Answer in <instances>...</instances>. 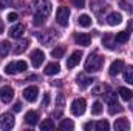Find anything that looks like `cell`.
Segmentation results:
<instances>
[{
  "label": "cell",
  "mask_w": 133,
  "mask_h": 131,
  "mask_svg": "<svg viewBox=\"0 0 133 131\" xmlns=\"http://www.w3.org/2000/svg\"><path fill=\"white\" fill-rule=\"evenodd\" d=\"M51 14V3L48 0H40L34 3V25L39 26Z\"/></svg>",
  "instance_id": "6da1fadb"
},
{
  "label": "cell",
  "mask_w": 133,
  "mask_h": 131,
  "mask_svg": "<svg viewBox=\"0 0 133 131\" xmlns=\"http://www.w3.org/2000/svg\"><path fill=\"white\" fill-rule=\"evenodd\" d=\"M102 63H104V59L101 56H98L96 53H93L85 60V71L87 72H96L102 68Z\"/></svg>",
  "instance_id": "7a4b0ae2"
},
{
  "label": "cell",
  "mask_w": 133,
  "mask_h": 131,
  "mask_svg": "<svg viewBox=\"0 0 133 131\" xmlns=\"http://www.w3.org/2000/svg\"><path fill=\"white\" fill-rule=\"evenodd\" d=\"M68 19H70V9L66 6H59L56 11V22L61 26H66L68 25Z\"/></svg>",
  "instance_id": "3957f363"
},
{
  "label": "cell",
  "mask_w": 133,
  "mask_h": 131,
  "mask_svg": "<svg viewBox=\"0 0 133 131\" xmlns=\"http://www.w3.org/2000/svg\"><path fill=\"white\" fill-rule=\"evenodd\" d=\"M85 108H87V102H85V99H82V97L74 99L73 103H71V113L74 116H82L85 113Z\"/></svg>",
  "instance_id": "277c9868"
},
{
  "label": "cell",
  "mask_w": 133,
  "mask_h": 131,
  "mask_svg": "<svg viewBox=\"0 0 133 131\" xmlns=\"http://www.w3.org/2000/svg\"><path fill=\"white\" fill-rule=\"evenodd\" d=\"M14 116L11 113H5L0 116V128L2 130H11L14 127Z\"/></svg>",
  "instance_id": "5b68a950"
},
{
  "label": "cell",
  "mask_w": 133,
  "mask_h": 131,
  "mask_svg": "<svg viewBox=\"0 0 133 131\" xmlns=\"http://www.w3.org/2000/svg\"><path fill=\"white\" fill-rule=\"evenodd\" d=\"M14 99V90L11 86H2L0 88V100L5 103H9Z\"/></svg>",
  "instance_id": "8992f818"
},
{
  "label": "cell",
  "mask_w": 133,
  "mask_h": 131,
  "mask_svg": "<svg viewBox=\"0 0 133 131\" xmlns=\"http://www.w3.org/2000/svg\"><path fill=\"white\" fill-rule=\"evenodd\" d=\"M43 60H45V54L40 49H34L33 53H31V63H33L34 68H39L43 63Z\"/></svg>",
  "instance_id": "52a82bcc"
},
{
  "label": "cell",
  "mask_w": 133,
  "mask_h": 131,
  "mask_svg": "<svg viewBox=\"0 0 133 131\" xmlns=\"http://www.w3.org/2000/svg\"><path fill=\"white\" fill-rule=\"evenodd\" d=\"M37 96H39V88L37 86H28V88L23 90V97L28 102H36Z\"/></svg>",
  "instance_id": "ba28073f"
},
{
  "label": "cell",
  "mask_w": 133,
  "mask_h": 131,
  "mask_svg": "<svg viewBox=\"0 0 133 131\" xmlns=\"http://www.w3.org/2000/svg\"><path fill=\"white\" fill-rule=\"evenodd\" d=\"M74 42L77 45H82V46H90L91 43V35L85 33H79V34H74Z\"/></svg>",
  "instance_id": "9c48e42d"
},
{
  "label": "cell",
  "mask_w": 133,
  "mask_h": 131,
  "mask_svg": "<svg viewBox=\"0 0 133 131\" xmlns=\"http://www.w3.org/2000/svg\"><path fill=\"white\" fill-rule=\"evenodd\" d=\"M93 82H95V80H93L91 77H87L85 74H79V76L76 77V83H77V86H79L81 90H85V88L90 86Z\"/></svg>",
  "instance_id": "30bf717a"
},
{
  "label": "cell",
  "mask_w": 133,
  "mask_h": 131,
  "mask_svg": "<svg viewBox=\"0 0 133 131\" xmlns=\"http://www.w3.org/2000/svg\"><path fill=\"white\" fill-rule=\"evenodd\" d=\"M81 59H82V51H74V53L66 59V66H68V68H74L76 65H79Z\"/></svg>",
  "instance_id": "8fae6325"
},
{
  "label": "cell",
  "mask_w": 133,
  "mask_h": 131,
  "mask_svg": "<svg viewBox=\"0 0 133 131\" xmlns=\"http://www.w3.org/2000/svg\"><path fill=\"white\" fill-rule=\"evenodd\" d=\"M25 33V26L22 25V23H17V25H14V26H11L9 28V37H12V39H19V37H22Z\"/></svg>",
  "instance_id": "7c38bea8"
},
{
  "label": "cell",
  "mask_w": 133,
  "mask_h": 131,
  "mask_svg": "<svg viewBox=\"0 0 133 131\" xmlns=\"http://www.w3.org/2000/svg\"><path fill=\"white\" fill-rule=\"evenodd\" d=\"M56 33V31H54ZM53 33V31H46V33L43 34H39V40L43 43V45H51L53 43V40H56V34Z\"/></svg>",
  "instance_id": "4fadbf2b"
},
{
  "label": "cell",
  "mask_w": 133,
  "mask_h": 131,
  "mask_svg": "<svg viewBox=\"0 0 133 131\" xmlns=\"http://www.w3.org/2000/svg\"><path fill=\"white\" fill-rule=\"evenodd\" d=\"M122 106L118 103V100H116V97H113L111 100H108V113L110 114H116V113H122Z\"/></svg>",
  "instance_id": "5bb4252c"
},
{
  "label": "cell",
  "mask_w": 133,
  "mask_h": 131,
  "mask_svg": "<svg viewBox=\"0 0 133 131\" xmlns=\"http://www.w3.org/2000/svg\"><path fill=\"white\" fill-rule=\"evenodd\" d=\"M124 69V62L122 60H115L111 65H110V76H118L121 71Z\"/></svg>",
  "instance_id": "9a60e30c"
},
{
  "label": "cell",
  "mask_w": 133,
  "mask_h": 131,
  "mask_svg": "<svg viewBox=\"0 0 133 131\" xmlns=\"http://www.w3.org/2000/svg\"><path fill=\"white\" fill-rule=\"evenodd\" d=\"M122 22V16L119 14V12H111V14H108V17H107V23L110 25V26H116V25H119Z\"/></svg>",
  "instance_id": "2e32d148"
},
{
  "label": "cell",
  "mask_w": 133,
  "mask_h": 131,
  "mask_svg": "<svg viewBox=\"0 0 133 131\" xmlns=\"http://www.w3.org/2000/svg\"><path fill=\"white\" fill-rule=\"evenodd\" d=\"M113 127H115L116 131H127V130H130V122L127 119H116Z\"/></svg>",
  "instance_id": "e0dca14e"
},
{
  "label": "cell",
  "mask_w": 133,
  "mask_h": 131,
  "mask_svg": "<svg viewBox=\"0 0 133 131\" xmlns=\"http://www.w3.org/2000/svg\"><path fill=\"white\" fill-rule=\"evenodd\" d=\"M28 45H30V40H28V39H22V40H19L17 45L14 46V54H22V53L28 48Z\"/></svg>",
  "instance_id": "ac0fdd59"
},
{
  "label": "cell",
  "mask_w": 133,
  "mask_h": 131,
  "mask_svg": "<svg viewBox=\"0 0 133 131\" xmlns=\"http://www.w3.org/2000/svg\"><path fill=\"white\" fill-rule=\"evenodd\" d=\"M37 120H39V114H37L36 111H28V113L25 114V122H26L30 127H34V125L37 123Z\"/></svg>",
  "instance_id": "d6986e66"
},
{
  "label": "cell",
  "mask_w": 133,
  "mask_h": 131,
  "mask_svg": "<svg viewBox=\"0 0 133 131\" xmlns=\"http://www.w3.org/2000/svg\"><path fill=\"white\" fill-rule=\"evenodd\" d=\"M61 71V66L57 62H51V63H48V65L45 66V74L46 76H53V74H57Z\"/></svg>",
  "instance_id": "ffe728a7"
},
{
  "label": "cell",
  "mask_w": 133,
  "mask_h": 131,
  "mask_svg": "<svg viewBox=\"0 0 133 131\" xmlns=\"http://www.w3.org/2000/svg\"><path fill=\"white\" fill-rule=\"evenodd\" d=\"M130 31L127 30V31H121V33H118L116 35H115V42L116 43H125L129 39H130Z\"/></svg>",
  "instance_id": "44dd1931"
},
{
  "label": "cell",
  "mask_w": 133,
  "mask_h": 131,
  "mask_svg": "<svg viewBox=\"0 0 133 131\" xmlns=\"http://www.w3.org/2000/svg\"><path fill=\"white\" fill-rule=\"evenodd\" d=\"M118 93H119L121 99L125 100V102H129V100L133 97V91L132 90H129V88H125V86H121V88L118 90Z\"/></svg>",
  "instance_id": "7402d4cb"
},
{
  "label": "cell",
  "mask_w": 133,
  "mask_h": 131,
  "mask_svg": "<svg viewBox=\"0 0 133 131\" xmlns=\"http://www.w3.org/2000/svg\"><path fill=\"white\" fill-rule=\"evenodd\" d=\"M77 23H79V26H82V28H88V26L91 25V19H90V16L82 14V16L77 19Z\"/></svg>",
  "instance_id": "603a6c76"
},
{
  "label": "cell",
  "mask_w": 133,
  "mask_h": 131,
  "mask_svg": "<svg viewBox=\"0 0 133 131\" xmlns=\"http://www.w3.org/2000/svg\"><path fill=\"white\" fill-rule=\"evenodd\" d=\"M9 51H11V43L9 42H2L0 43V57H6L8 54H9Z\"/></svg>",
  "instance_id": "cb8c5ba5"
},
{
  "label": "cell",
  "mask_w": 133,
  "mask_h": 131,
  "mask_svg": "<svg viewBox=\"0 0 133 131\" xmlns=\"http://www.w3.org/2000/svg\"><path fill=\"white\" fill-rule=\"evenodd\" d=\"M124 80H125L127 83L133 85V65L127 66V68L124 69Z\"/></svg>",
  "instance_id": "d4e9b609"
},
{
  "label": "cell",
  "mask_w": 133,
  "mask_h": 131,
  "mask_svg": "<svg viewBox=\"0 0 133 131\" xmlns=\"http://www.w3.org/2000/svg\"><path fill=\"white\" fill-rule=\"evenodd\" d=\"M59 128H61V130L71 131L73 128H74V123H73V120H70V119H64V120L59 123Z\"/></svg>",
  "instance_id": "484cf974"
},
{
  "label": "cell",
  "mask_w": 133,
  "mask_h": 131,
  "mask_svg": "<svg viewBox=\"0 0 133 131\" xmlns=\"http://www.w3.org/2000/svg\"><path fill=\"white\" fill-rule=\"evenodd\" d=\"M54 122L51 120V119H45V120H42V123H40V130H54Z\"/></svg>",
  "instance_id": "4316f807"
},
{
  "label": "cell",
  "mask_w": 133,
  "mask_h": 131,
  "mask_svg": "<svg viewBox=\"0 0 133 131\" xmlns=\"http://www.w3.org/2000/svg\"><path fill=\"white\" fill-rule=\"evenodd\" d=\"M96 130L98 131H108L110 130V123L107 120H99V122H96Z\"/></svg>",
  "instance_id": "83f0119b"
},
{
  "label": "cell",
  "mask_w": 133,
  "mask_h": 131,
  "mask_svg": "<svg viewBox=\"0 0 133 131\" xmlns=\"http://www.w3.org/2000/svg\"><path fill=\"white\" fill-rule=\"evenodd\" d=\"M5 72H6V74H9V76H14V74L17 72L16 62H11V63H8V65L5 66Z\"/></svg>",
  "instance_id": "f1b7e54d"
},
{
  "label": "cell",
  "mask_w": 133,
  "mask_h": 131,
  "mask_svg": "<svg viewBox=\"0 0 133 131\" xmlns=\"http://www.w3.org/2000/svg\"><path fill=\"white\" fill-rule=\"evenodd\" d=\"M101 113H102V103L98 100V102H95L93 106H91V114L98 116V114H101Z\"/></svg>",
  "instance_id": "f546056e"
},
{
  "label": "cell",
  "mask_w": 133,
  "mask_h": 131,
  "mask_svg": "<svg viewBox=\"0 0 133 131\" xmlns=\"http://www.w3.org/2000/svg\"><path fill=\"white\" fill-rule=\"evenodd\" d=\"M113 40H115V37H111V35H105L102 42H104V45H105L108 49H113V48H115V46H113V43H111Z\"/></svg>",
  "instance_id": "4dcf8cb0"
},
{
  "label": "cell",
  "mask_w": 133,
  "mask_h": 131,
  "mask_svg": "<svg viewBox=\"0 0 133 131\" xmlns=\"http://www.w3.org/2000/svg\"><path fill=\"white\" fill-rule=\"evenodd\" d=\"M16 68H17V72H23V71H26V62H23V60H17L16 62Z\"/></svg>",
  "instance_id": "1f68e13d"
},
{
  "label": "cell",
  "mask_w": 133,
  "mask_h": 131,
  "mask_svg": "<svg viewBox=\"0 0 133 131\" xmlns=\"http://www.w3.org/2000/svg\"><path fill=\"white\" fill-rule=\"evenodd\" d=\"M51 56L56 57V59H59V57L64 56V49H62V48H54V49L51 51Z\"/></svg>",
  "instance_id": "d6a6232c"
},
{
  "label": "cell",
  "mask_w": 133,
  "mask_h": 131,
  "mask_svg": "<svg viewBox=\"0 0 133 131\" xmlns=\"http://www.w3.org/2000/svg\"><path fill=\"white\" fill-rule=\"evenodd\" d=\"M84 130H87V131L96 130V122H87V123L84 125Z\"/></svg>",
  "instance_id": "836d02e7"
},
{
  "label": "cell",
  "mask_w": 133,
  "mask_h": 131,
  "mask_svg": "<svg viewBox=\"0 0 133 131\" xmlns=\"http://www.w3.org/2000/svg\"><path fill=\"white\" fill-rule=\"evenodd\" d=\"M6 20H8V22H16V20H19L17 12H9V14H8V17H6Z\"/></svg>",
  "instance_id": "e575fe53"
},
{
  "label": "cell",
  "mask_w": 133,
  "mask_h": 131,
  "mask_svg": "<svg viewBox=\"0 0 133 131\" xmlns=\"http://www.w3.org/2000/svg\"><path fill=\"white\" fill-rule=\"evenodd\" d=\"M71 3H73L76 8H79V9L85 6V0H71Z\"/></svg>",
  "instance_id": "d590c367"
},
{
  "label": "cell",
  "mask_w": 133,
  "mask_h": 131,
  "mask_svg": "<svg viewBox=\"0 0 133 131\" xmlns=\"http://www.w3.org/2000/svg\"><path fill=\"white\" fill-rule=\"evenodd\" d=\"M119 6H122L125 11H129V12H133V8L129 5V3H125V2H119Z\"/></svg>",
  "instance_id": "8d00e7d4"
},
{
  "label": "cell",
  "mask_w": 133,
  "mask_h": 131,
  "mask_svg": "<svg viewBox=\"0 0 133 131\" xmlns=\"http://www.w3.org/2000/svg\"><path fill=\"white\" fill-rule=\"evenodd\" d=\"M12 110H14L16 113H19V111L22 110V103H20V102H16V103H14V106H12Z\"/></svg>",
  "instance_id": "74e56055"
},
{
  "label": "cell",
  "mask_w": 133,
  "mask_h": 131,
  "mask_svg": "<svg viewBox=\"0 0 133 131\" xmlns=\"http://www.w3.org/2000/svg\"><path fill=\"white\" fill-rule=\"evenodd\" d=\"M56 102H57V105H59V106H62V105H64V96H62V94H59Z\"/></svg>",
  "instance_id": "f35d334b"
},
{
  "label": "cell",
  "mask_w": 133,
  "mask_h": 131,
  "mask_svg": "<svg viewBox=\"0 0 133 131\" xmlns=\"http://www.w3.org/2000/svg\"><path fill=\"white\" fill-rule=\"evenodd\" d=\"M48 102H50V96H48V94H45V97H43V103H42V106H46V105H48Z\"/></svg>",
  "instance_id": "ab89813d"
},
{
  "label": "cell",
  "mask_w": 133,
  "mask_h": 131,
  "mask_svg": "<svg viewBox=\"0 0 133 131\" xmlns=\"http://www.w3.org/2000/svg\"><path fill=\"white\" fill-rule=\"evenodd\" d=\"M127 30H129L130 33L133 31V22H132V20H130V23H129V26H127Z\"/></svg>",
  "instance_id": "60d3db41"
},
{
  "label": "cell",
  "mask_w": 133,
  "mask_h": 131,
  "mask_svg": "<svg viewBox=\"0 0 133 131\" xmlns=\"http://www.w3.org/2000/svg\"><path fill=\"white\" fill-rule=\"evenodd\" d=\"M3 2H12V0H3Z\"/></svg>",
  "instance_id": "b9f144b4"
},
{
  "label": "cell",
  "mask_w": 133,
  "mask_h": 131,
  "mask_svg": "<svg viewBox=\"0 0 133 131\" xmlns=\"http://www.w3.org/2000/svg\"><path fill=\"white\" fill-rule=\"evenodd\" d=\"M130 108H132V111H133V103H132V106H130Z\"/></svg>",
  "instance_id": "7bdbcfd3"
}]
</instances>
